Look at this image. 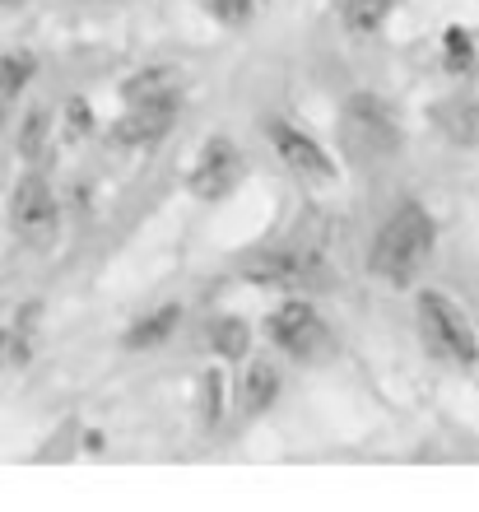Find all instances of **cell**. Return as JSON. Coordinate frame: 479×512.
<instances>
[{
    "label": "cell",
    "instance_id": "7c38bea8",
    "mask_svg": "<svg viewBox=\"0 0 479 512\" xmlns=\"http://www.w3.org/2000/svg\"><path fill=\"white\" fill-rule=\"evenodd\" d=\"M275 396H280V373L270 364H256L252 373H247V387H242V405H247L252 415H261V410L275 405Z\"/></svg>",
    "mask_w": 479,
    "mask_h": 512
},
{
    "label": "cell",
    "instance_id": "52a82bcc",
    "mask_svg": "<svg viewBox=\"0 0 479 512\" xmlns=\"http://www.w3.org/2000/svg\"><path fill=\"white\" fill-rule=\"evenodd\" d=\"M238 177H242V154L228 140H210L196 163V173H191V191L205 196V201H219V196L238 187Z\"/></svg>",
    "mask_w": 479,
    "mask_h": 512
},
{
    "label": "cell",
    "instance_id": "277c9868",
    "mask_svg": "<svg viewBox=\"0 0 479 512\" xmlns=\"http://www.w3.org/2000/svg\"><path fill=\"white\" fill-rule=\"evenodd\" d=\"M14 233L24 238L28 247H47L56 238V196L47 187V177L28 173L19 187H14V205H10Z\"/></svg>",
    "mask_w": 479,
    "mask_h": 512
},
{
    "label": "cell",
    "instance_id": "44dd1931",
    "mask_svg": "<svg viewBox=\"0 0 479 512\" xmlns=\"http://www.w3.org/2000/svg\"><path fill=\"white\" fill-rule=\"evenodd\" d=\"M214 14L224 19V24H242L247 14H252V0H210Z\"/></svg>",
    "mask_w": 479,
    "mask_h": 512
},
{
    "label": "cell",
    "instance_id": "6da1fadb",
    "mask_svg": "<svg viewBox=\"0 0 479 512\" xmlns=\"http://www.w3.org/2000/svg\"><path fill=\"white\" fill-rule=\"evenodd\" d=\"M433 243H438V224L428 215L419 201H405L396 215L382 224V233L373 238V256H368V266L373 275L391 284H410L424 261L433 256Z\"/></svg>",
    "mask_w": 479,
    "mask_h": 512
},
{
    "label": "cell",
    "instance_id": "2e32d148",
    "mask_svg": "<svg viewBox=\"0 0 479 512\" xmlns=\"http://www.w3.org/2000/svg\"><path fill=\"white\" fill-rule=\"evenodd\" d=\"M442 52H447V70H456V75L475 66V38L466 28H447L442 33Z\"/></svg>",
    "mask_w": 479,
    "mask_h": 512
},
{
    "label": "cell",
    "instance_id": "5b68a950",
    "mask_svg": "<svg viewBox=\"0 0 479 512\" xmlns=\"http://www.w3.org/2000/svg\"><path fill=\"white\" fill-rule=\"evenodd\" d=\"M266 336L275 340L284 354H293V359H317V354L326 350V326H321V317L307 308V303H284L266 322Z\"/></svg>",
    "mask_w": 479,
    "mask_h": 512
},
{
    "label": "cell",
    "instance_id": "7402d4cb",
    "mask_svg": "<svg viewBox=\"0 0 479 512\" xmlns=\"http://www.w3.org/2000/svg\"><path fill=\"white\" fill-rule=\"evenodd\" d=\"M0 350H5V331H0Z\"/></svg>",
    "mask_w": 479,
    "mask_h": 512
},
{
    "label": "cell",
    "instance_id": "ba28073f",
    "mask_svg": "<svg viewBox=\"0 0 479 512\" xmlns=\"http://www.w3.org/2000/svg\"><path fill=\"white\" fill-rule=\"evenodd\" d=\"M266 135L275 140V149H280V159L289 163L298 177H312V182H331L335 177V168H331V159H326V149L317 145V140H307L298 126H289V122H270L266 126Z\"/></svg>",
    "mask_w": 479,
    "mask_h": 512
},
{
    "label": "cell",
    "instance_id": "e0dca14e",
    "mask_svg": "<svg viewBox=\"0 0 479 512\" xmlns=\"http://www.w3.org/2000/svg\"><path fill=\"white\" fill-rule=\"evenodd\" d=\"M47 112H28L24 117V131H19V154H24V159H38L42 149H47Z\"/></svg>",
    "mask_w": 479,
    "mask_h": 512
},
{
    "label": "cell",
    "instance_id": "9c48e42d",
    "mask_svg": "<svg viewBox=\"0 0 479 512\" xmlns=\"http://www.w3.org/2000/svg\"><path fill=\"white\" fill-rule=\"evenodd\" d=\"M177 117V98H159V103H131V112L112 126L121 145H149V140H163L168 126Z\"/></svg>",
    "mask_w": 479,
    "mask_h": 512
},
{
    "label": "cell",
    "instance_id": "8fae6325",
    "mask_svg": "<svg viewBox=\"0 0 479 512\" xmlns=\"http://www.w3.org/2000/svg\"><path fill=\"white\" fill-rule=\"evenodd\" d=\"M177 317H182V312H177L173 303H168V308H159V312H149V317H140V322L121 336V345H126V350H154L159 340H168V331L177 326Z\"/></svg>",
    "mask_w": 479,
    "mask_h": 512
},
{
    "label": "cell",
    "instance_id": "ac0fdd59",
    "mask_svg": "<svg viewBox=\"0 0 479 512\" xmlns=\"http://www.w3.org/2000/svg\"><path fill=\"white\" fill-rule=\"evenodd\" d=\"M382 14H386V0H354V5H349V28L373 33V28L382 24Z\"/></svg>",
    "mask_w": 479,
    "mask_h": 512
},
{
    "label": "cell",
    "instance_id": "7a4b0ae2",
    "mask_svg": "<svg viewBox=\"0 0 479 512\" xmlns=\"http://www.w3.org/2000/svg\"><path fill=\"white\" fill-rule=\"evenodd\" d=\"M419 326H424L428 350L438 354V359H452V364H461V368L479 364L475 326H470V317L456 308L447 294H438V289H424V294H419Z\"/></svg>",
    "mask_w": 479,
    "mask_h": 512
},
{
    "label": "cell",
    "instance_id": "9a60e30c",
    "mask_svg": "<svg viewBox=\"0 0 479 512\" xmlns=\"http://www.w3.org/2000/svg\"><path fill=\"white\" fill-rule=\"evenodd\" d=\"M126 98H131V103H159V98H177V94L163 70H145V75H135V80L126 84Z\"/></svg>",
    "mask_w": 479,
    "mask_h": 512
},
{
    "label": "cell",
    "instance_id": "3957f363",
    "mask_svg": "<svg viewBox=\"0 0 479 512\" xmlns=\"http://www.w3.org/2000/svg\"><path fill=\"white\" fill-rule=\"evenodd\" d=\"M340 135H345V145L354 149L359 159H382V154H396V145H400L396 117H391L373 94L349 98L345 117H340Z\"/></svg>",
    "mask_w": 479,
    "mask_h": 512
},
{
    "label": "cell",
    "instance_id": "8992f818",
    "mask_svg": "<svg viewBox=\"0 0 479 512\" xmlns=\"http://www.w3.org/2000/svg\"><path fill=\"white\" fill-rule=\"evenodd\" d=\"M256 284H284V289H326L331 284V270L321 266L317 252H275L261 256L252 270H247Z\"/></svg>",
    "mask_w": 479,
    "mask_h": 512
},
{
    "label": "cell",
    "instance_id": "ffe728a7",
    "mask_svg": "<svg viewBox=\"0 0 479 512\" xmlns=\"http://www.w3.org/2000/svg\"><path fill=\"white\" fill-rule=\"evenodd\" d=\"M66 117H70V135H84L89 126H94V112H89V103H84V98H70Z\"/></svg>",
    "mask_w": 479,
    "mask_h": 512
},
{
    "label": "cell",
    "instance_id": "4fadbf2b",
    "mask_svg": "<svg viewBox=\"0 0 479 512\" xmlns=\"http://www.w3.org/2000/svg\"><path fill=\"white\" fill-rule=\"evenodd\" d=\"M210 340H214V354H224V359H242L247 345H252V331L242 317H219L210 326Z\"/></svg>",
    "mask_w": 479,
    "mask_h": 512
},
{
    "label": "cell",
    "instance_id": "30bf717a",
    "mask_svg": "<svg viewBox=\"0 0 479 512\" xmlns=\"http://www.w3.org/2000/svg\"><path fill=\"white\" fill-rule=\"evenodd\" d=\"M433 122H438V131L447 135V140H456V145H479V103H470V98L438 103V108H433Z\"/></svg>",
    "mask_w": 479,
    "mask_h": 512
},
{
    "label": "cell",
    "instance_id": "5bb4252c",
    "mask_svg": "<svg viewBox=\"0 0 479 512\" xmlns=\"http://www.w3.org/2000/svg\"><path fill=\"white\" fill-rule=\"evenodd\" d=\"M33 70H38V61L28 52H10V56H0V94L10 98L19 94L28 80H33Z\"/></svg>",
    "mask_w": 479,
    "mask_h": 512
},
{
    "label": "cell",
    "instance_id": "d6986e66",
    "mask_svg": "<svg viewBox=\"0 0 479 512\" xmlns=\"http://www.w3.org/2000/svg\"><path fill=\"white\" fill-rule=\"evenodd\" d=\"M219 405H224V378L219 373H205V419H219Z\"/></svg>",
    "mask_w": 479,
    "mask_h": 512
}]
</instances>
